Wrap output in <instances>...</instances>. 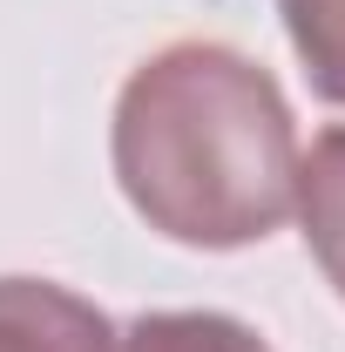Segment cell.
Segmentation results:
<instances>
[{"label": "cell", "mask_w": 345, "mask_h": 352, "mask_svg": "<svg viewBox=\"0 0 345 352\" xmlns=\"http://www.w3.org/2000/svg\"><path fill=\"white\" fill-rule=\"evenodd\" d=\"M115 176L149 230L197 251L258 244L298 197V122L271 68L223 41L149 54L115 102Z\"/></svg>", "instance_id": "obj_1"}, {"label": "cell", "mask_w": 345, "mask_h": 352, "mask_svg": "<svg viewBox=\"0 0 345 352\" xmlns=\"http://www.w3.org/2000/svg\"><path fill=\"white\" fill-rule=\"evenodd\" d=\"M102 305L75 298L47 278H0V352H102L109 346Z\"/></svg>", "instance_id": "obj_2"}, {"label": "cell", "mask_w": 345, "mask_h": 352, "mask_svg": "<svg viewBox=\"0 0 345 352\" xmlns=\"http://www.w3.org/2000/svg\"><path fill=\"white\" fill-rule=\"evenodd\" d=\"M291 210L304 223V244H311L318 271L339 285V298H345V122L318 135L311 156H298V197H291Z\"/></svg>", "instance_id": "obj_3"}, {"label": "cell", "mask_w": 345, "mask_h": 352, "mask_svg": "<svg viewBox=\"0 0 345 352\" xmlns=\"http://www.w3.org/2000/svg\"><path fill=\"white\" fill-rule=\"evenodd\" d=\"M102 352H271L230 311H142L122 332H109Z\"/></svg>", "instance_id": "obj_4"}, {"label": "cell", "mask_w": 345, "mask_h": 352, "mask_svg": "<svg viewBox=\"0 0 345 352\" xmlns=\"http://www.w3.org/2000/svg\"><path fill=\"white\" fill-rule=\"evenodd\" d=\"M278 14L311 88L345 109V0H278Z\"/></svg>", "instance_id": "obj_5"}]
</instances>
